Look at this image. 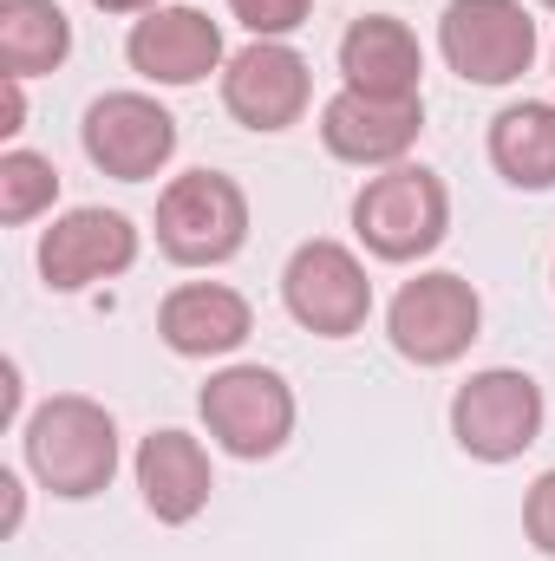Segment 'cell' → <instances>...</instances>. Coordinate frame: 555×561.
<instances>
[{
	"label": "cell",
	"mask_w": 555,
	"mask_h": 561,
	"mask_svg": "<svg viewBox=\"0 0 555 561\" xmlns=\"http://www.w3.org/2000/svg\"><path fill=\"white\" fill-rule=\"evenodd\" d=\"M20 450L46 496L86 503V496H105L118 477V419L86 392H59L26 419Z\"/></svg>",
	"instance_id": "cell-1"
},
{
	"label": "cell",
	"mask_w": 555,
	"mask_h": 561,
	"mask_svg": "<svg viewBox=\"0 0 555 561\" xmlns=\"http://www.w3.org/2000/svg\"><path fill=\"white\" fill-rule=\"evenodd\" d=\"M353 236L380 262H424L451 236V190L424 163H393L360 183L353 196Z\"/></svg>",
	"instance_id": "cell-2"
},
{
	"label": "cell",
	"mask_w": 555,
	"mask_h": 561,
	"mask_svg": "<svg viewBox=\"0 0 555 561\" xmlns=\"http://www.w3.org/2000/svg\"><path fill=\"white\" fill-rule=\"evenodd\" d=\"M249 242V196L223 170H183L157 196V249L177 268H223Z\"/></svg>",
	"instance_id": "cell-3"
},
{
	"label": "cell",
	"mask_w": 555,
	"mask_h": 561,
	"mask_svg": "<svg viewBox=\"0 0 555 561\" xmlns=\"http://www.w3.org/2000/svg\"><path fill=\"white\" fill-rule=\"evenodd\" d=\"M543 419H550L543 386L517 366H484L451 399V437L477 463H517L543 437Z\"/></svg>",
	"instance_id": "cell-4"
},
{
	"label": "cell",
	"mask_w": 555,
	"mask_h": 561,
	"mask_svg": "<svg viewBox=\"0 0 555 561\" xmlns=\"http://www.w3.org/2000/svg\"><path fill=\"white\" fill-rule=\"evenodd\" d=\"M386 333H393V353L412 359V366H457L471 353V340L484 333V300L477 287L451 268H431V275H412L393 307H386Z\"/></svg>",
	"instance_id": "cell-5"
},
{
	"label": "cell",
	"mask_w": 555,
	"mask_h": 561,
	"mask_svg": "<svg viewBox=\"0 0 555 561\" xmlns=\"http://www.w3.org/2000/svg\"><path fill=\"white\" fill-rule=\"evenodd\" d=\"M438 53L464 85H517L536 66V20L523 0H451L438 13Z\"/></svg>",
	"instance_id": "cell-6"
},
{
	"label": "cell",
	"mask_w": 555,
	"mask_h": 561,
	"mask_svg": "<svg viewBox=\"0 0 555 561\" xmlns=\"http://www.w3.org/2000/svg\"><path fill=\"white\" fill-rule=\"evenodd\" d=\"M281 300L314 340H353L373 313V280L347 242H301L281 268Z\"/></svg>",
	"instance_id": "cell-7"
},
{
	"label": "cell",
	"mask_w": 555,
	"mask_h": 561,
	"mask_svg": "<svg viewBox=\"0 0 555 561\" xmlns=\"http://www.w3.org/2000/svg\"><path fill=\"white\" fill-rule=\"evenodd\" d=\"M196 412L209 424V437L229 457H242V463L275 457L281 444L294 437V392H287V379L275 366H223L203 386Z\"/></svg>",
	"instance_id": "cell-8"
},
{
	"label": "cell",
	"mask_w": 555,
	"mask_h": 561,
	"mask_svg": "<svg viewBox=\"0 0 555 561\" xmlns=\"http://www.w3.org/2000/svg\"><path fill=\"white\" fill-rule=\"evenodd\" d=\"M79 144H86L92 170H105L118 183H150L177 157V118L150 92H105L86 105Z\"/></svg>",
	"instance_id": "cell-9"
},
{
	"label": "cell",
	"mask_w": 555,
	"mask_h": 561,
	"mask_svg": "<svg viewBox=\"0 0 555 561\" xmlns=\"http://www.w3.org/2000/svg\"><path fill=\"white\" fill-rule=\"evenodd\" d=\"M307 99H314V79H307V59L287 46V39H256L242 53H229L223 66V105L242 131H287L307 118Z\"/></svg>",
	"instance_id": "cell-10"
},
{
	"label": "cell",
	"mask_w": 555,
	"mask_h": 561,
	"mask_svg": "<svg viewBox=\"0 0 555 561\" xmlns=\"http://www.w3.org/2000/svg\"><path fill=\"white\" fill-rule=\"evenodd\" d=\"M138 262V229L118 209H66L39 236V280L53 294H86L99 280L132 275Z\"/></svg>",
	"instance_id": "cell-11"
},
{
	"label": "cell",
	"mask_w": 555,
	"mask_h": 561,
	"mask_svg": "<svg viewBox=\"0 0 555 561\" xmlns=\"http://www.w3.org/2000/svg\"><path fill=\"white\" fill-rule=\"evenodd\" d=\"M418 131H424V99H373L340 85L320 105V144L327 157L353 163V170H393L412 157Z\"/></svg>",
	"instance_id": "cell-12"
},
{
	"label": "cell",
	"mask_w": 555,
	"mask_h": 561,
	"mask_svg": "<svg viewBox=\"0 0 555 561\" xmlns=\"http://www.w3.org/2000/svg\"><path fill=\"white\" fill-rule=\"evenodd\" d=\"M125 59L132 72H144L150 85H203L216 66H229L223 53V26L203 13V7H157L132 20V39H125Z\"/></svg>",
	"instance_id": "cell-13"
},
{
	"label": "cell",
	"mask_w": 555,
	"mask_h": 561,
	"mask_svg": "<svg viewBox=\"0 0 555 561\" xmlns=\"http://www.w3.org/2000/svg\"><path fill=\"white\" fill-rule=\"evenodd\" d=\"M256 333V307L229 280H183L157 300V340L177 359H223Z\"/></svg>",
	"instance_id": "cell-14"
},
{
	"label": "cell",
	"mask_w": 555,
	"mask_h": 561,
	"mask_svg": "<svg viewBox=\"0 0 555 561\" xmlns=\"http://www.w3.org/2000/svg\"><path fill=\"white\" fill-rule=\"evenodd\" d=\"M132 470H138L144 510H150L157 523L183 529V523H196V516L209 510L216 477H209V450H203L190 431H177V424L150 431L138 444V463H132Z\"/></svg>",
	"instance_id": "cell-15"
},
{
	"label": "cell",
	"mask_w": 555,
	"mask_h": 561,
	"mask_svg": "<svg viewBox=\"0 0 555 561\" xmlns=\"http://www.w3.org/2000/svg\"><path fill=\"white\" fill-rule=\"evenodd\" d=\"M418 72H424V46L406 20L393 13H366L340 33V79L353 92L373 99H418Z\"/></svg>",
	"instance_id": "cell-16"
},
{
	"label": "cell",
	"mask_w": 555,
	"mask_h": 561,
	"mask_svg": "<svg viewBox=\"0 0 555 561\" xmlns=\"http://www.w3.org/2000/svg\"><path fill=\"white\" fill-rule=\"evenodd\" d=\"M490 170L510 190H530V196L555 190V105L550 99H523V105H503L490 118Z\"/></svg>",
	"instance_id": "cell-17"
},
{
	"label": "cell",
	"mask_w": 555,
	"mask_h": 561,
	"mask_svg": "<svg viewBox=\"0 0 555 561\" xmlns=\"http://www.w3.org/2000/svg\"><path fill=\"white\" fill-rule=\"evenodd\" d=\"M72 59V20L59 0H0V72L46 79Z\"/></svg>",
	"instance_id": "cell-18"
},
{
	"label": "cell",
	"mask_w": 555,
	"mask_h": 561,
	"mask_svg": "<svg viewBox=\"0 0 555 561\" xmlns=\"http://www.w3.org/2000/svg\"><path fill=\"white\" fill-rule=\"evenodd\" d=\"M53 203H59V170H53V157H39V150H26V144L0 150V222L20 229V222L46 216Z\"/></svg>",
	"instance_id": "cell-19"
},
{
	"label": "cell",
	"mask_w": 555,
	"mask_h": 561,
	"mask_svg": "<svg viewBox=\"0 0 555 561\" xmlns=\"http://www.w3.org/2000/svg\"><path fill=\"white\" fill-rule=\"evenodd\" d=\"M229 13H236L256 39H287L294 26H307L314 0H229Z\"/></svg>",
	"instance_id": "cell-20"
},
{
	"label": "cell",
	"mask_w": 555,
	"mask_h": 561,
	"mask_svg": "<svg viewBox=\"0 0 555 561\" xmlns=\"http://www.w3.org/2000/svg\"><path fill=\"white\" fill-rule=\"evenodd\" d=\"M523 536H530L536 556L555 561V470H543L530 483V496H523Z\"/></svg>",
	"instance_id": "cell-21"
},
{
	"label": "cell",
	"mask_w": 555,
	"mask_h": 561,
	"mask_svg": "<svg viewBox=\"0 0 555 561\" xmlns=\"http://www.w3.org/2000/svg\"><path fill=\"white\" fill-rule=\"evenodd\" d=\"M20 85H26V79H7V125H0L7 138H20V131H26V99H20Z\"/></svg>",
	"instance_id": "cell-22"
},
{
	"label": "cell",
	"mask_w": 555,
	"mask_h": 561,
	"mask_svg": "<svg viewBox=\"0 0 555 561\" xmlns=\"http://www.w3.org/2000/svg\"><path fill=\"white\" fill-rule=\"evenodd\" d=\"M99 13H157L163 0H92Z\"/></svg>",
	"instance_id": "cell-23"
},
{
	"label": "cell",
	"mask_w": 555,
	"mask_h": 561,
	"mask_svg": "<svg viewBox=\"0 0 555 561\" xmlns=\"http://www.w3.org/2000/svg\"><path fill=\"white\" fill-rule=\"evenodd\" d=\"M0 490H7V529H20V477H0Z\"/></svg>",
	"instance_id": "cell-24"
},
{
	"label": "cell",
	"mask_w": 555,
	"mask_h": 561,
	"mask_svg": "<svg viewBox=\"0 0 555 561\" xmlns=\"http://www.w3.org/2000/svg\"><path fill=\"white\" fill-rule=\"evenodd\" d=\"M543 7H555V0H543Z\"/></svg>",
	"instance_id": "cell-25"
}]
</instances>
